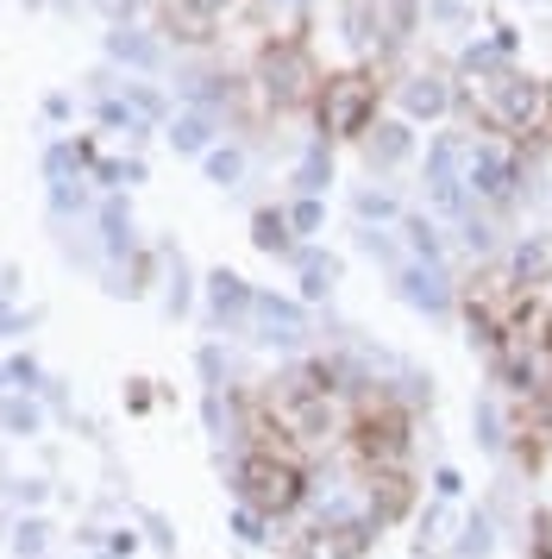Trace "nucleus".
<instances>
[{"label":"nucleus","instance_id":"7ed1b4c3","mask_svg":"<svg viewBox=\"0 0 552 559\" xmlns=\"http://www.w3.org/2000/svg\"><path fill=\"white\" fill-rule=\"evenodd\" d=\"M321 114L333 132H358L364 127V114H371V82L364 76H339L321 88Z\"/></svg>","mask_w":552,"mask_h":559},{"label":"nucleus","instance_id":"f257e3e1","mask_svg":"<svg viewBox=\"0 0 552 559\" xmlns=\"http://www.w3.org/2000/svg\"><path fill=\"white\" fill-rule=\"evenodd\" d=\"M239 484H245V503L264 509V515H283V509L301 503V465L289 453H251L245 472H239Z\"/></svg>","mask_w":552,"mask_h":559},{"label":"nucleus","instance_id":"f03ea898","mask_svg":"<svg viewBox=\"0 0 552 559\" xmlns=\"http://www.w3.org/2000/svg\"><path fill=\"white\" fill-rule=\"evenodd\" d=\"M351 453L364 459V465H389V459H401L408 453V421H401L389 403L364 396L358 421H351Z\"/></svg>","mask_w":552,"mask_h":559},{"label":"nucleus","instance_id":"20e7f679","mask_svg":"<svg viewBox=\"0 0 552 559\" xmlns=\"http://www.w3.org/2000/svg\"><path fill=\"white\" fill-rule=\"evenodd\" d=\"M358 540H364L358 528H314L308 534V547H301V559H351L358 554Z\"/></svg>","mask_w":552,"mask_h":559}]
</instances>
